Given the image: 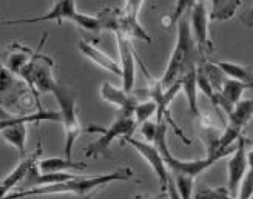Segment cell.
<instances>
[{"label": "cell", "mask_w": 253, "mask_h": 199, "mask_svg": "<svg viewBox=\"0 0 253 199\" xmlns=\"http://www.w3.org/2000/svg\"><path fill=\"white\" fill-rule=\"evenodd\" d=\"M53 96L56 97V101L59 104V110L63 118L62 125H63V130H65V148H63V155H65L67 159H71L74 142L79 138V134L82 131L81 122L78 118V110H76V96L68 86H65L63 83H59Z\"/></svg>", "instance_id": "5b68a950"}, {"label": "cell", "mask_w": 253, "mask_h": 199, "mask_svg": "<svg viewBox=\"0 0 253 199\" xmlns=\"http://www.w3.org/2000/svg\"><path fill=\"white\" fill-rule=\"evenodd\" d=\"M241 5V0H214V2H211V11L209 14V19L216 22H225L235 16V12Z\"/></svg>", "instance_id": "44dd1931"}, {"label": "cell", "mask_w": 253, "mask_h": 199, "mask_svg": "<svg viewBox=\"0 0 253 199\" xmlns=\"http://www.w3.org/2000/svg\"><path fill=\"white\" fill-rule=\"evenodd\" d=\"M158 131H159V123L156 120H148L141 125V133L144 136V139H147L145 142L148 144H155Z\"/></svg>", "instance_id": "4316f807"}, {"label": "cell", "mask_w": 253, "mask_h": 199, "mask_svg": "<svg viewBox=\"0 0 253 199\" xmlns=\"http://www.w3.org/2000/svg\"><path fill=\"white\" fill-rule=\"evenodd\" d=\"M78 46H79V51L86 59H90L94 65L100 67V68L108 71V73L116 74V76H121V65H119V62H116L115 59H111L110 56H107L104 51H100V49L94 43L88 42V40H81L78 43Z\"/></svg>", "instance_id": "9a60e30c"}, {"label": "cell", "mask_w": 253, "mask_h": 199, "mask_svg": "<svg viewBox=\"0 0 253 199\" xmlns=\"http://www.w3.org/2000/svg\"><path fill=\"white\" fill-rule=\"evenodd\" d=\"M16 78L9 70H6L5 67H2V78H0V93L5 94L8 90H11V86L14 85Z\"/></svg>", "instance_id": "f1b7e54d"}, {"label": "cell", "mask_w": 253, "mask_h": 199, "mask_svg": "<svg viewBox=\"0 0 253 199\" xmlns=\"http://www.w3.org/2000/svg\"><path fill=\"white\" fill-rule=\"evenodd\" d=\"M253 118V99H243L241 102H238L229 116V122L225 127L235 130L236 133L243 134V130L250 119Z\"/></svg>", "instance_id": "e0dca14e"}, {"label": "cell", "mask_w": 253, "mask_h": 199, "mask_svg": "<svg viewBox=\"0 0 253 199\" xmlns=\"http://www.w3.org/2000/svg\"><path fill=\"white\" fill-rule=\"evenodd\" d=\"M153 115H158V104L155 101L147 99V101H144V102H139V105L134 110L136 123H137L139 127H141L142 123L148 122L150 118L153 116Z\"/></svg>", "instance_id": "cb8c5ba5"}, {"label": "cell", "mask_w": 253, "mask_h": 199, "mask_svg": "<svg viewBox=\"0 0 253 199\" xmlns=\"http://www.w3.org/2000/svg\"><path fill=\"white\" fill-rule=\"evenodd\" d=\"M78 8H76V2L71 0H62V2H54L53 8L49 9L45 16L41 17H23V19H9L3 20V25H17V23H41V22H56L63 23L65 20H70L74 23L76 17H78Z\"/></svg>", "instance_id": "8fae6325"}, {"label": "cell", "mask_w": 253, "mask_h": 199, "mask_svg": "<svg viewBox=\"0 0 253 199\" xmlns=\"http://www.w3.org/2000/svg\"><path fill=\"white\" fill-rule=\"evenodd\" d=\"M225 74L229 79H235L239 82H244L249 85H253V70L239 64H233V62H225V60H218L214 62Z\"/></svg>", "instance_id": "7402d4cb"}, {"label": "cell", "mask_w": 253, "mask_h": 199, "mask_svg": "<svg viewBox=\"0 0 253 199\" xmlns=\"http://www.w3.org/2000/svg\"><path fill=\"white\" fill-rule=\"evenodd\" d=\"M136 199H153V198H148V196H145V195H137Z\"/></svg>", "instance_id": "836d02e7"}, {"label": "cell", "mask_w": 253, "mask_h": 199, "mask_svg": "<svg viewBox=\"0 0 253 199\" xmlns=\"http://www.w3.org/2000/svg\"><path fill=\"white\" fill-rule=\"evenodd\" d=\"M0 133H2V138L5 139V142L14 147L22 158L27 155V125H11L6 128H0Z\"/></svg>", "instance_id": "ffe728a7"}, {"label": "cell", "mask_w": 253, "mask_h": 199, "mask_svg": "<svg viewBox=\"0 0 253 199\" xmlns=\"http://www.w3.org/2000/svg\"><path fill=\"white\" fill-rule=\"evenodd\" d=\"M218 199H236V198L230 196L225 189H218Z\"/></svg>", "instance_id": "d6a6232c"}, {"label": "cell", "mask_w": 253, "mask_h": 199, "mask_svg": "<svg viewBox=\"0 0 253 199\" xmlns=\"http://www.w3.org/2000/svg\"><path fill=\"white\" fill-rule=\"evenodd\" d=\"M241 22L246 25V27L249 28H253V2H252V6L243 12V16H241Z\"/></svg>", "instance_id": "4dcf8cb0"}, {"label": "cell", "mask_w": 253, "mask_h": 199, "mask_svg": "<svg viewBox=\"0 0 253 199\" xmlns=\"http://www.w3.org/2000/svg\"><path fill=\"white\" fill-rule=\"evenodd\" d=\"M193 5H195L193 0H179V2H176V9H174V12H173L171 17H170V25L178 23L184 17L185 12L188 9H192Z\"/></svg>", "instance_id": "83f0119b"}, {"label": "cell", "mask_w": 253, "mask_h": 199, "mask_svg": "<svg viewBox=\"0 0 253 199\" xmlns=\"http://www.w3.org/2000/svg\"><path fill=\"white\" fill-rule=\"evenodd\" d=\"M136 127H137V123H136L134 116H125V115H119V113H118V118L115 119V122H113L108 128L90 125L86 128V131L88 133H100V138L86 147L85 156L96 158L100 155H107L110 152V145L113 141L118 138L124 139L126 136H133Z\"/></svg>", "instance_id": "277c9868"}, {"label": "cell", "mask_w": 253, "mask_h": 199, "mask_svg": "<svg viewBox=\"0 0 253 199\" xmlns=\"http://www.w3.org/2000/svg\"><path fill=\"white\" fill-rule=\"evenodd\" d=\"M41 148L39 150H36V153L30 155V156H25L20 159V162L17 164V167L12 170L9 175H6L2 181V198H5L6 195L12 193V190H14V187H17V185L20 182H23L25 179L28 178V175L31 173V170L39 164V156H41Z\"/></svg>", "instance_id": "4fadbf2b"}, {"label": "cell", "mask_w": 253, "mask_h": 199, "mask_svg": "<svg viewBox=\"0 0 253 199\" xmlns=\"http://www.w3.org/2000/svg\"><path fill=\"white\" fill-rule=\"evenodd\" d=\"M34 53L36 51H33V49H30L27 46H22L19 43H12L11 45V51H9L6 60H5L3 67L6 70H9L12 74H14V76L20 78L22 71L31 62Z\"/></svg>", "instance_id": "2e32d148"}, {"label": "cell", "mask_w": 253, "mask_h": 199, "mask_svg": "<svg viewBox=\"0 0 253 199\" xmlns=\"http://www.w3.org/2000/svg\"><path fill=\"white\" fill-rule=\"evenodd\" d=\"M45 37H46V34H43V39H42L39 48L36 49L31 62L25 67V70L20 74V79L27 83V86L33 91L39 107H42L39 104V94H53L60 83L54 76V68H56L54 60L48 54L41 51L43 46Z\"/></svg>", "instance_id": "3957f363"}, {"label": "cell", "mask_w": 253, "mask_h": 199, "mask_svg": "<svg viewBox=\"0 0 253 199\" xmlns=\"http://www.w3.org/2000/svg\"><path fill=\"white\" fill-rule=\"evenodd\" d=\"M181 86H182V91L187 97L190 113L196 118H201L202 115L198 107V90H199L198 88V68L185 74V76L181 79Z\"/></svg>", "instance_id": "d6986e66"}, {"label": "cell", "mask_w": 253, "mask_h": 199, "mask_svg": "<svg viewBox=\"0 0 253 199\" xmlns=\"http://www.w3.org/2000/svg\"><path fill=\"white\" fill-rule=\"evenodd\" d=\"M167 192H169V195H170V199H181V196H179V193H178V189H176L174 179H171V178H170V182H169Z\"/></svg>", "instance_id": "1f68e13d"}, {"label": "cell", "mask_w": 253, "mask_h": 199, "mask_svg": "<svg viewBox=\"0 0 253 199\" xmlns=\"http://www.w3.org/2000/svg\"><path fill=\"white\" fill-rule=\"evenodd\" d=\"M99 94L105 102L115 105L119 110V115L134 116V110L139 105V101L133 93H126L124 88H118L110 82H104L99 88Z\"/></svg>", "instance_id": "7c38bea8"}, {"label": "cell", "mask_w": 253, "mask_h": 199, "mask_svg": "<svg viewBox=\"0 0 253 199\" xmlns=\"http://www.w3.org/2000/svg\"><path fill=\"white\" fill-rule=\"evenodd\" d=\"M116 45L119 53V65H121V78L122 88L126 93H133L136 82V53L131 45V39L124 33L116 31Z\"/></svg>", "instance_id": "ba28073f"}, {"label": "cell", "mask_w": 253, "mask_h": 199, "mask_svg": "<svg viewBox=\"0 0 253 199\" xmlns=\"http://www.w3.org/2000/svg\"><path fill=\"white\" fill-rule=\"evenodd\" d=\"M253 196V148L249 152V168L239 187L236 199H250Z\"/></svg>", "instance_id": "d4e9b609"}, {"label": "cell", "mask_w": 253, "mask_h": 199, "mask_svg": "<svg viewBox=\"0 0 253 199\" xmlns=\"http://www.w3.org/2000/svg\"><path fill=\"white\" fill-rule=\"evenodd\" d=\"M43 120H49V122H57L62 123L63 118L60 110L54 111V110H37L31 115H23V116H6L5 113H2V120H0V128H6L11 125H28V123H37V122H43Z\"/></svg>", "instance_id": "5bb4252c"}, {"label": "cell", "mask_w": 253, "mask_h": 199, "mask_svg": "<svg viewBox=\"0 0 253 199\" xmlns=\"http://www.w3.org/2000/svg\"><path fill=\"white\" fill-rule=\"evenodd\" d=\"M134 173L130 167H122L105 175H97L91 178H78L70 179L67 182L46 185V187H33V189H22L19 192H12L2 199H23L31 196H48V195H71L78 199H90L91 193L100 190L110 182L116 181H130Z\"/></svg>", "instance_id": "6da1fadb"}, {"label": "cell", "mask_w": 253, "mask_h": 199, "mask_svg": "<svg viewBox=\"0 0 253 199\" xmlns=\"http://www.w3.org/2000/svg\"><path fill=\"white\" fill-rule=\"evenodd\" d=\"M190 28H192L193 39L198 45L201 54H206L211 51V42L209 39V14L206 2H195V5L190 9Z\"/></svg>", "instance_id": "30bf717a"}, {"label": "cell", "mask_w": 253, "mask_h": 199, "mask_svg": "<svg viewBox=\"0 0 253 199\" xmlns=\"http://www.w3.org/2000/svg\"><path fill=\"white\" fill-rule=\"evenodd\" d=\"M41 173H67V170H85L86 164L85 162H74L71 159L67 158H46L41 159L37 164Z\"/></svg>", "instance_id": "ac0fdd59"}, {"label": "cell", "mask_w": 253, "mask_h": 199, "mask_svg": "<svg viewBox=\"0 0 253 199\" xmlns=\"http://www.w3.org/2000/svg\"><path fill=\"white\" fill-rule=\"evenodd\" d=\"M124 141L126 144H130L134 150L144 158V160L151 167V170H153L155 175L158 176L159 187L162 190H167L171 176L169 175L167 165H166V162H164V158H162L161 152L156 148V145L148 144V142L141 141V139H136V138H133V136H126V138H124Z\"/></svg>", "instance_id": "52a82bcc"}, {"label": "cell", "mask_w": 253, "mask_h": 199, "mask_svg": "<svg viewBox=\"0 0 253 199\" xmlns=\"http://www.w3.org/2000/svg\"><path fill=\"white\" fill-rule=\"evenodd\" d=\"M174 184L181 199H193V184L195 178L190 176H174Z\"/></svg>", "instance_id": "484cf974"}, {"label": "cell", "mask_w": 253, "mask_h": 199, "mask_svg": "<svg viewBox=\"0 0 253 199\" xmlns=\"http://www.w3.org/2000/svg\"><path fill=\"white\" fill-rule=\"evenodd\" d=\"M247 139L244 136L238 139L236 150L233 152L229 164H227V192L230 196L238 198L239 187L249 168V152H247Z\"/></svg>", "instance_id": "8992f818"}, {"label": "cell", "mask_w": 253, "mask_h": 199, "mask_svg": "<svg viewBox=\"0 0 253 199\" xmlns=\"http://www.w3.org/2000/svg\"><path fill=\"white\" fill-rule=\"evenodd\" d=\"M141 0L136 2H125L122 9L119 11V30L130 39H139L147 43H151L150 34L142 28L141 22H139V11L142 8Z\"/></svg>", "instance_id": "9c48e42d"}, {"label": "cell", "mask_w": 253, "mask_h": 199, "mask_svg": "<svg viewBox=\"0 0 253 199\" xmlns=\"http://www.w3.org/2000/svg\"><path fill=\"white\" fill-rule=\"evenodd\" d=\"M193 199H218V189L199 187L193 193Z\"/></svg>", "instance_id": "f546056e"}, {"label": "cell", "mask_w": 253, "mask_h": 199, "mask_svg": "<svg viewBox=\"0 0 253 199\" xmlns=\"http://www.w3.org/2000/svg\"><path fill=\"white\" fill-rule=\"evenodd\" d=\"M202 54L199 53L198 45L193 39L192 28H190V19L184 16L178 22V37H176V45L170 56V60L167 64V68L164 71L161 83L164 90L170 88L174 83L181 82V79L187 73L198 68L201 64L199 57Z\"/></svg>", "instance_id": "7a4b0ae2"}, {"label": "cell", "mask_w": 253, "mask_h": 199, "mask_svg": "<svg viewBox=\"0 0 253 199\" xmlns=\"http://www.w3.org/2000/svg\"><path fill=\"white\" fill-rule=\"evenodd\" d=\"M249 88H253V85L239 82V80H235V79H227L224 86H222V90H221V94L224 96V99L227 102H230L235 107L238 102L243 101V94Z\"/></svg>", "instance_id": "603a6c76"}]
</instances>
